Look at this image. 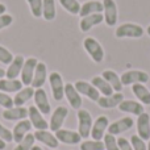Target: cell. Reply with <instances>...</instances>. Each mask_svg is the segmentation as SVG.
<instances>
[{
    "label": "cell",
    "instance_id": "cell-1",
    "mask_svg": "<svg viewBox=\"0 0 150 150\" xmlns=\"http://www.w3.org/2000/svg\"><path fill=\"white\" fill-rule=\"evenodd\" d=\"M145 33V29L134 23H125L117 26L115 36L117 38H141Z\"/></svg>",
    "mask_w": 150,
    "mask_h": 150
},
{
    "label": "cell",
    "instance_id": "cell-2",
    "mask_svg": "<svg viewBox=\"0 0 150 150\" xmlns=\"http://www.w3.org/2000/svg\"><path fill=\"white\" fill-rule=\"evenodd\" d=\"M83 47L87 52V54L91 57V59L96 63H101L104 61V49L100 44L98 42V40L93 37H86L83 40Z\"/></svg>",
    "mask_w": 150,
    "mask_h": 150
},
{
    "label": "cell",
    "instance_id": "cell-3",
    "mask_svg": "<svg viewBox=\"0 0 150 150\" xmlns=\"http://www.w3.org/2000/svg\"><path fill=\"white\" fill-rule=\"evenodd\" d=\"M93 120L91 117V113L86 109H78V133L82 138H87L91 136Z\"/></svg>",
    "mask_w": 150,
    "mask_h": 150
},
{
    "label": "cell",
    "instance_id": "cell-4",
    "mask_svg": "<svg viewBox=\"0 0 150 150\" xmlns=\"http://www.w3.org/2000/svg\"><path fill=\"white\" fill-rule=\"evenodd\" d=\"M49 83L50 88H52V93L54 100L61 101L65 98V83H63V78L58 71H53L49 75Z\"/></svg>",
    "mask_w": 150,
    "mask_h": 150
},
{
    "label": "cell",
    "instance_id": "cell-5",
    "mask_svg": "<svg viewBox=\"0 0 150 150\" xmlns=\"http://www.w3.org/2000/svg\"><path fill=\"white\" fill-rule=\"evenodd\" d=\"M122 86H133L137 83H146L149 80V74L142 70H128L120 76Z\"/></svg>",
    "mask_w": 150,
    "mask_h": 150
},
{
    "label": "cell",
    "instance_id": "cell-6",
    "mask_svg": "<svg viewBox=\"0 0 150 150\" xmlns=\"http://www.w3.org/2000/svg\"><path fill=\"white\" fill-rule=\"evenodd\" d=\"M103 16L104 23L108 26H115L117 24V4L115 0H103Z\"/></svg>",
    "mask_w": 150,
    "mask_h": 150
},
{
    "label": "cell",
    "instance_id": "cell-7",
    "mask_svg": "<svg viewBox=\"0 0 150 150\" xmlns=\"http://www.w3.org/2000/svg\"><path fill=\"white\" fill-rule=\"evenodd\" d=\"M37 63H38V59L34 57H29L25 59L23 66V70H21V82H23L24 86H30L32 84V79H33L34 71H36Z\"/></svg>",
    "mask_w": 150,
    "mask_h": 150
},
{
    "label": "cell",
    "instance_id": "cell-8",
    "mask_svg": "<svg viewBox=\"0 0 150 150\" xmlns=\"http://www.w3.org/2000/svg\"><path fill=\"white\" fill-rule=\"evenodd\" d=\"M75 88L80 95H84L92 101H98L100 98V92L96 90V87L91 82H86V80H78L75 82Z\"/></svg>",
    "mask_w": 150,
    "mask_h": 150
},
{
    "label": "cell",
    "instance_id": "cell-9",
    "mask_svg": "<svg viewBox=\"0 0 150 150\" xmlns=\"http://www.w3.org/2000/svg\"><path fill=\"white\" fill-rule=\"evenodd\" d=\"M69 115V109L63 105H59L54 109L52 117H50V122H49V128L53 132H57V130L62 129V125L65 122L66 117Z\"/></svg>",
    "mask_w": 150,
    "mask_h": 150
},
{
    "label": "cell",
    "instance_id": "cell-10",
    "mask_svg": "<svg viewBox=\"0 0 150 150\" xmlns=\"http://www.w3.org/2000/svg\"><path fill=\"white\" fill-rule=\"evenodd\" d=\"M109 127V120L107 116H99L93 121L92 129H91V137L96 141H101L105 136V130Z\"/></svg>",
    "mask_w": 150,
    "mask_h": 150
},
{
    "label": "cell",
    "instance_id": "cell-11",
    "mask_svg": "<svg viewBox=\"0 0 150 150\" xmlns=\"http://www.w3.org/2000/svg\"><path fill=\"white\" fill-rule=\"evenodd\" d=\"M28 117L32 127L36 128L37 130H46L49 128L47 121L44 119V115L36 108V105H30L28 108Z\"/></svg>",
    "mask_w": 150,
    "mask_h": 150
},
{
    "label": "cell",
    "instance_id": "cell-12",
    "mask_svg": "<svg viewBox=\"0 0 150 150\" xmlns=\"http://www.w3.org/2000/svg\"><path fill=\"white\" fill-rule=\"evenodd\" d=\"M34 104H36V108L41 112L42 115H49L52 112V107H50L49 99H47L46 91L44 88H37L34 90Z\"/></svg>",
    "mask_w": 150,
    "mask_h": 150
},
{
    "label": "cell",
    "instance_id": "cell-13",
    "mask_svg": "<svg viewBox=\"0 0 150 150\" xmlns=\"http://www.w3.org/2000/svg\"><path fill=\"white\" fill-rule=\"evenodd\" d=\"M134 124V120L132 117H122V119L117 120V121H113L112 124H109L108 127V133L112 136H117L121 134V133L129 130L130 128Z\"/></svg>",
    "mask_w": 150,
    "mask_h": 150
},
{
    "label": "cell",
    "instance_id": "cell-14",
    "mask_svg": "<svg viewBox=\"0 0 150 150\" xmlns=\"http://www.w3.org/2000/svg\"><path fill=\"white\" fill-rule=\"evenodd\" d=\"M46 79H47V67H46V65H45V62H40L38 61L30 86L34 88V90L42 88L45 84V82H46Z\"/></svg>",
    "mask_w": 150,
    "mask_h": 150
},
{
    "label": "cell",
    "instance_id": "cell-15",
    "mask_svg": "<svg viewBox=\"0 0 150 150\" xmlns=\"http://www.w3.org/2000/svg\"><path fill=\"white\" fill-rule=\"evenodd\" d=\"M65 96H66V99H67L69 104H70L74 109H80L82 103H83L82 95L76 91V88H75V86L73 83L65 84Z\"/></svg>",
    "mask_w": 150,
    "mask_h": 150
},
{
    "label": "cell",
    "instance_id": "cell-16",
    "mask_svg": "<svg viewBox=\"0 0 150 150\" xmlns=\"http://www.w3.org/2000/svg\"><path fill=\"white\" fill-rule=\"evenodd\" d=\"M124 100V95L121 92H116V93H112L109 96H100L99 100L96 103L99 104L100 108L104 109H112V108H116L119 107V104Z\"/></svg>",
    "mask_w": 150,
    "mask_h": 150
},
{
    "label": "cell",
    "instance_id": "cell-17",
    "mask_svg": "<svg viewBox=\"0 0 150 150\" xmlns=\"http://www.w3.org/2000/svg\"><path fill=\"white\" fill-rule=\"evenodd\" d=\"M137 133L144 141L150 140V116L146 112L141 113L137 119Z\"/></svg>",
    "mask_w": 150,
    "mask_h": 150
},
{
    "label": "cell",
    "instance_id": "cell-18",
    "mask_svg": "<svg viewBox=\"0 0 150 150\" xmlns=\"http://www.w3.org/2000/svg\"><path fill=\"white\" fill-rule=\"evenodd\" d=\"M24 62H25V58L23 55H16L12 62L8 65V69L5 70V78H8V79H17L21 74V70H23Z\"/></svg>",
    "mask_w": 150,
    "mask_h": 150
},
{
    "label": "cell",
    "instance_id": "cell-19",
    "mask_svg": "<svg viewBox=\"0 0 150 150\" xmlns=\"http://www.w3.org/2000/svg\"><path fill=\"white\" fill-rule=\"evenodd\" d=\"M55 137L59 142L67 144V145H76V144L80 142L82 137L78 132H74V130H69V129H59L55 132Z\"/></svg>",
    "mask_w": 150,
    "mask_h": 150
},
{
    "label": "cell",
    "instance_id": "cell-20",
    "mask_svg": "<svg viewBox=\"0 0 150 150\" xmlns=\"http://www.w3.org/2000/svg\"><path fill=\"white\" fill-rule=\"evenodd\" d=\"M104 21V16L103 13H95V15H90V16H84L80 18L79 23V28L82 32H88L93 28V26L99 25Z\"/></svg>",
    "mask_w": 150,
    "mask_h": 150
},
{
    "label": "cell",
    "instance_id": "cell-21",
    "mask_svg": "<svg viewBox=\"0 0 150 150\" xmlns=\"http://www.w3.org/2000/svg\"><path fill=\"white\" fill-rule=\"evenodd\" d=\"M95 13H103V1H99V0H88V1L83 3V4L80 5V12H79L80 17L95 15Z\"/></svg>",
    "mask_w": 150,
    "mask_h": 150
},
{
    "label": "cell",
    "instance_id": "cell-22",
    "mask_svg": "<svg viewBox=\"0 0 150 150\" xmlns=\"http://www.w3.org/2000/svg\"><path fill=\"white\" fill-rule=\"evenodd\" d=\"M32 129V124L29 120L24 119V120H20V121L17 122V124L15 125V128H13V141L15 142H21L23 141V138L25 137L26 134H28L29 132H30Z\"/></svg>",
    "mask_w": 150,
    "mask_h": 150
},
{
    "label": "cell",
    "instance_id": "cell-23",
    "mask_svg": "<svg viewBox=\"0 0 150 150\" xmlns=\"http://www.w3.org/2000/svg\"><path fill=\"white\" fill-rule=\"evenodd\" d=\"M119 109L121 112L136 115V116H140L141 113L145 112L144 104H141L140 101H136V100H122L121 103L119 104Z\"/></svg>",
    "mask_w": 150,
    "mask_h": 150
},
{
    "label": "cell",
    "instance_id": "cell-24",
    "mask_svg": "<svg viewBox=\"0 0 150 150\" xmlns=\"http://www.w3.org/2000/svg\"><path fill=\"white\" fill-rule=\"evenodd\" d=\"M34 138L38 142H42L47 148H52V149L58 148V145H59V141L57 140V137L53 133L47 132V130H36L34 132Z\"/></svg>",
    "mask_w": 150,
    "mask_h": 150
},
{
    "label": "cell",
    "instance_id": "cell-25",
    "mask_svg": "<svg viewBox=\"0 0 150 150\" xmlns=\"http://www.w3.org/2000/svg\"><path fill=\"white\" fill-rule=\"evenodd\" d=\"M3 117L8 121H16V120H24L28 117V108L25 107H12L3 112Z\"/></svg>",
    "mask_w": 150,
    "mask_h": 150
},
{
    "label": "cell",
    "instance_id": "cell-26",
    "mask_svg": "<svg viewBox=\"0 0 150 150\" xmlns=\"http://www.w3.org/2000/svg\"><path fill=\"white\" fill-rule=\"evenodd\" d=\"M34 96V88L32 86H26V87L21 88L18 92H16L15 98H13V103L16 107H24L26 101H29Z\"/></svg>",
    "mask_w": 150,
    "mask_h": 150
},
{
    "label": "cell",
    "instance_id": "cell-27",
    "mask_svg": "<svg viewBox=\"0 0 150 150\" xmlns=\"http://www.w3.org/2000/svg\"><path fill=\"white\" fill-rule=\"evenodd\" d=\"M23 88V82L18 79H4L0 80V91L5 93H12V92H18Z\"/></svg>",
    "mask_w": 150,
    "mask_h": 150
},
{
    "label": "cell",
    "instance_id": "cell-28",
    "mask_svg": "<svg viewBox=\"0 0 150 150\" xmlns=\"http://www.w3.org/2000/svg\"><path fill=\"white\" fill-rule=\"evenodd\" d=\"M101 76L109 83V86L113 88V91H116V92H121L122 83H121L120 76L117 75V73H115L113 70H104L103 73H101Z\"/></svg>",
    "mask_w": 150,
    "mask_h": 150
},
{
    "label": "cell",
    "instance_id": "cell-29",
    "mask_svg": "<svg viewBox=\"0 0 150 150\" xmlns=\"http://www.w3.org/2000/svg\"><path fill=\"white\" fill-rule=\"evenodd\" d=\"M132 91L141 104H150V91L145 84H141V83L133 84Z\"/></svg>",
    "mask_w": 150,
    "mask_h": 150
},
{
    "label": "cell",
    "instance_id": "cell-30",
    "mask_svg": "<svg viewBox=\"0 0 150 150\" xmlns=\"http://www.w3.org/2000/svg\"><path fill=\"white\" fill-rule=\"evenodd\" d=\"M91 83L95 86L96 90H98L99 92L103 93V96H109L115 92L113 88L109 86V83L107 82L103 76H93L92 80H91Z\"/></svg>",
    "mask_w": 150,
    "mask_h": 150
},
{
    "label": "cell",
    "instance_id": "cell-31",
    "mask_svg": "<svg viewBox=\"0 0 150 150\" xmlns=\"http://www.w3.org/2000/svg\"><path fill=\"white\" fill-rule=\"evenodd\" d=\"M42 16L46 21H53L57 16V8H55L54 0H44L42 1Z\"/></svg>",
    "mask_w": 150,
    "mask_h": 150
},
{
    "label": "cell",
    "instance_id": "cell-32",
    "mask_svg": "<svg viewBox=\"0 0 150 150\" xmlns=\"http://www.w3.org/2000/svg\"><path fill=\"white\" fill-rule=\"evenodd\" d=\"M59 4L65 11H67L71 15H79L80 12V3L78 0H59Z\"/></svg>",
    "mask_w": 150,
    "mask_h": 150
},
{
    "label": "cell",
    "instance_id": "cell-33",
    "mask_svg": "<svg viewBox=\"0 0 150 150\" xmlns=\"http://www.w3.org/2000/svg\"><path fill=\"white\" fill-rule=\"evenodd\" d=\"M34 141H36L34 134L28 133V134L23 138V141H21V142H18L17 146H16L13 150H32V148L34 146Z\"/></svg>",
    "mask_w": 150,
    "mask_h": 150
},
{
    "label": "cell",
    "instance_id": "cell-34",
    "mask_svg": "<svg viewBox=\"0 0 150 150\" xmlns=\"http://www.w3.org/2000/svg\"><path fill=\"white\" fill-rule=\"evenodd\" d=\"M105 146H104L103 141H96V140H86L84 142L80 144V150H104Z\"/></svg>",
    "mask_w": 150,
    "mask_h": 150
},
{
    "label": "cell",
    "instance_id": "cell-35",
    "mask_svg": "<svg viewBox=\"0 0 150 150\" xmlns=\"http://www.w3.org/2000/svg\"><path fill=\"white\" fill-rule=\"evenodd\" d=\"M42 1L44 0H26L30 8V13L34 17H42Z\"/></svg>",
    "mask_w": 150,
    "mask_h": 150
},
{
    "label": "cell",
    "instance_id": "cell-36",
    "mask_svg": "<svg viewBox=\"0 0 150 150\" xmlns=\"http://www.w3.org/2000/svg\"><path fill=\"white\" fill-rule=\"evenodd\" d=\"M103 140H104L103 142H104V146H105V150H120L119 145H117V140L115 136L107 133Z\"/></svg>",
    "mask_w": 150,
    "mask_h": 150
},
{
    "label": "cell",
    "instance_id": "cell-37",
    "mask_svg": "<svg viewBox=\"0 0 150 150\" xmlns=\"http://www.w3.org/2000/svg\"><path fill=\"white\" fill-rule=\"evenodd\" d=\"M13 58H15L13 54L7 49V47L0 45V62L4 63V65H9V63L13 61Z\"/></svg>",
    "mask_w": 150,
    "mask_h": 150
},
{
    "label": "cell",
    "instance_id": "cell-38",
    "mask_svg": "<svg viewBox=\"0 0 150 150\" xmlns=\"http://www.w3.org/2000/svg\"><path fill=\"white\" fill-rule=\"evenodd\" d=\"M130 144H132L133 150H148V145L145 144V141L137 134L130 137Z\"/></svg>",
    "mask_w": 150,
    "mask_h": 150
},
{
    "label": "cell",
    "instance_id": "cell-39",
    "mask_svg": "<svg viewBox=\"0 0 150 150\" xmlns=\"http://www.w3.org/2000/svg\"><path fill=\"white\" fill-rule=\"evenodd\" d=\"M0 107H3V108H5V109H9V108H12V107H15L13 99L11 98L8 93L1 92V91H0Z\"/></svg>",
    "mask_w": 150,
    "mask_h": 150
},
{
    "label": "cell",
    "instance_id": "cell-40",
    "mask_svg": "<svg viewBox=\"0 0 150 150\" xmlns=\"http://www.w3.org/2000/svg\"><path fill=\"white\" fill-rule=\"evenodd\" d=\"M0 138H1L3 141H5V142H11V141H13L12 132H11L9 129H7L1 122H0Z\"/></svg>",
    "mask_w": 150,
    "mask_h": 150
},
{
    "label": "cell",
    "instance_id": "cell-41",
    "mask_svg": "<svg viewBox=\"0 0 150 150\" xmlns=\"http://www.w3.org/2000/svg\"><path fill=\"white\" fill-rule=\"evenodd\" d=\"M12 23H13V17L11 15H7V13L1 15L0 16V30L4 28H8Z\"/></svg>",
    "mask_w": 150,
    "mask_h": 150
},
{
    "label": "cell",
    "instance_id": "cell-42",
    "mask_svg": "<svg viewBox=\"0 0 150 150\" xmlns=\"http://www.w3.org/2000/svg\"><path fill=\"white\" fill-rule=\"evenodd\" d=\"M117 145H119V149L120 150H133L132 148V144L124 137H120L117 138Z\"/></svg>",
    "mask_w": 150,
    "mask_h": 150
},
{
    "label": "cell",
    "instance_id": "cell-43",
    "mask_svg": "<svg viewBox=\"0 0 150 150\" xmlns=\"http://www.w3.org/2000/svg\"><path fill=\"white\" fill-rule=\"evenodd\" d=\"M7 12V7H5V4H3V3H0V16L4 15V13Z\"/></svg>",
    "mask_w": 150,
    "mask_h": 150
},
{
    "label": "cell",
    "instance_id": "cell-44",
    "mask_svg": "<svg viewBox=\"0 0 150 150\" xmlns=\"http://www.w3.org/2000/svg\"><path fill=\"white\" fill-rule=\"evenodd\" d=\"M5 146H7V142H5V141H3L1 138H0V150H4Z\"/></svg>",
    "mask_w": 150,
    "mask_h": 150
},
{
    "label": "cell",
    "instance_id": "cell-45",
    "mask_svg": "<svg viewBox=\"0 0 150 150\" xmlns=\"http://www.w3.org/2000/svg\"><path fill=\"white\" fill-rule=\"evenodd\" d=\"M5 78V70H3V69H0V80L4 79Z\"/></svg>",
    "mask_w": 150,
    "mask_h": 150
},
{
    "label": "cell",
    "instance_id": "cell-46",
    "mask_svg": "<svg viewBox=\"0 0 150 150\" xmlns=\"http://www.w3.org/2000/svg\"><path fill=\"white\" fill-rule=\"evenodd\" d=\"M32 150H42V148H40V146H36V145H34L33 148H32Z\"/></svg>",
    "mask_w": 150,
    "mask_h": 150
},
{
    "label": "cell",
    "instance_id": "cell-47",
    "mask_svg": "<svg viewBox=\"0 0 150 150\" xmlns=\"http://www.w3.org/2000/svg\"><path fill=\"white\" fill-rule=\"evenodd\" d=\"M146 33H148V34H149V36H150V25L148 26V28H146Z\"/></svg>",
    "mask_w": 150,
    "mask_h": 150
},
{
    "label": "cell",
    "instance_id": "cell-48",
    "mask_svg": "<svg viewBox=\"0 0 150 150\" xmlns=\"http://www.w3.org/2000/svg\"><path fill=\"white\" fill-rule=\"evenodd\" d=\"M148 150H150V140H149V144H148Z\"/></svg>",
    "mask_w": 150,
    "mask_h": 150
}]
</instances>
